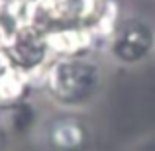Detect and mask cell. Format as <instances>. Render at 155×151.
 <instances>
[{
    "mask_svg": "<svg viewBox=\"0 0 155 151\" xmlns=\"http://www.w3.org/2000/svg\"><path fill=\"white\" fill-rule=\"evenodd\" d=\"M104 73L91 57L53 59L47 69L45 84L49 98L63 108H79L98 96Z\"/></svg>",
    "mask_w": 155,
    "mask_h": 151,
    "instance_id": "obj_1",
    "label": "cell"
},
{
    "mask_svg": "<svg viewBox=\"0 0 155 151\" xmlns=\"http://www.w3.org/2000/svg\"><path fill=\"white\" fill-rule=\"evenodd\" d=\"M112 57L122 65H137L155 49V31L147 22L137 18L120 20L112 39L108 41Z\"/></svg>",
    "mask_w": 155,
    "mask_h": 151,
    "instance_id": "obj_2",
    "label": "cell"
},
{
    "mask_svg": "<svg viewBox=\"0 0 155 151\" xmlns=\"http://www.w3.org/2000/svg\"><path fill=\"white\" fill-rule=\"evenodd\" d=\"M6 51L16 67L34 71L49 63L51 55L45 43V34L31 26H18L6 41Z\"/></svg>",
    "mask_w": 155,
    "mask_h": 151,
    "instance_id": "obj_3",
    "label": "cell"
},
{
    "mask_svg": "<svg viewBox=\"0 0 155 151\" xmlns=\"http://www.w3.org/2000/svg\"><path fill=\"white\" fill-rule=\"evenodd\" d=\"M45 43L51 59L87 57L96 47L92 34L83 26H63L45 34Z\"/></svg>",
    "mask_w": 155,
    "mask_h": 151,
    "instance_id": "obj_4",
    "label": "cell"
},
{
    "mask_svg": "<svg viewBox=\"0 0 155 151\" xmlns=\"http://www.w3.org/2000/svg\"><path fill=\"white\" fill-rule=\"evenodd\" d=\"M28 24L39 30L41 34H47V31L63 26H71L67 0H30Z\"/></svg>",
    "mask_w": 155,
    "mask_h": 151,
    "instance_id": "obj_5",
    "label": "cell"
},
{
    "mask_svg": "<svg viewBox=\"0 0 155 151\" xmlns=\"http://www.w3.org/2000/svg\"><path fill=\"white\" fill-rule=\"evenodd\" d=\"M31 87H34V83H31L30 71L12 65L10 69L0 73V104L2 106L18 104Z\"/></svg>",
    "mask_w": 155,
    "mask_h": 151,
    "instance_id": "obj_6",
    "label": "cell"
},
{
    "mask_svg": "<svg viewBox=\"0 0 155 151\" xmlns=\"http://www.w3.org/2000/svg\"><path fill=\"white\" fill-rule=\"evenodd\" d=\"M118 24H120V8H118V4L114 0H102L98 14L87 26V30L92 34L96 45H98V43H108L112 39Z\"/></svg>",
    "mask_w": 155,
    "mask_h": 151,
    "instance_id": "obj_7",
    "label": "cell"
},
{
    "mask_svg": "<svg viewBox=\"0 0 155 151\" xmlns=\"http://www.w3.org/2000/svg\"><path fill=\"white\" fill-rule=\"evenodd\" d=\"M49 141L57 149L71 151L83 145L84 141V130L77 120L71 118H63V120L55 122L49 130Z\"/></svg>",
    "mask_w": 155,
    "mask_h": 151,
    "instance_id": "obj_8",
    "label": "cell"
},
{
    "mask_svg": "<svg viewBox=\"0 0 155 151\" xmlns=\"http://www.w3.org/2000/svg\"><path fill=\"white\" fill-rule=\"evenodd\" d=\"M10 2H14V0H0V10H2L6 4H10Z\"/></svg>",
    "mask_w": 155,
    "mask_h": 151,
    "instance_id": "obj_9",
    "label": "cell"
}]
</instances>
